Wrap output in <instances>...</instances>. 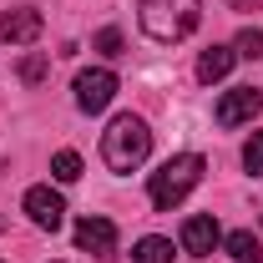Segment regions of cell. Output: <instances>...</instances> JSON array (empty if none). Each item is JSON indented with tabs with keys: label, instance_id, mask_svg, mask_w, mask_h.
I'll list each match as a JSON object with an SVG mask.
<instances>
[{
	"label": "cell",
	"instance_id": "16",
	"mask_svg": "<svg viewBox=\"0 0 263 263\" xmlns=\"http://www.w3.org/2000/svg\"><path fill=\"white\" fill-rule=\"evenodd\" d=\"M243 167H248L253 177H263V132L248 137V147H243Z\"/></svg>",
	"mask_w": 263,
	"mask_h": 263
},
{
	"label": "cell",
	"instance_id": "5",
	"mask_svg": "<svg viewBox=\"0 0 263 263\" xmlns=\"http://www.w3.org/2000/svg\"><path fill=\"white\" fill-rule=\"evenodd\" d=\"M76 248H81V253H97V258H111V253H117V223L86 213V218L76 223Z\"/></svg>",
	"mask_w": 263,
	"mask_h": 263
},
{
	"label": "cell",
	"instance_id": "9",
	"mask_svg": "<svg viewBox=\"0 0 263 263\" xmlns=\"http://www.w3.org/2000/svg\"><path fill=\"white\" fill-rule=\"evenodd\" d=\"M41 10L35 5H15V10H5L0 15V41H10V46H31L35 35H41Z\"/></svg>",
	"mask_w": 263,
	"mask_h": 263
},
{
	"label": "cell",
	"instance_id": "12",
	"mask_svg": "<svg viewBox=\"0 0 263 263\" xmlns=\"http://www.w3.org/2000/svg\"><path fill=\"white\" fill-rule=\"evenodd\" d=\"M132 263H172V243L167 238H142L132 248Z\"/></svg>",
	"mask_w": 263,
	"mask_h": 263
},
{
	"label": "cell",
	"instance_id": "4",
	"mask_svg": "<svg viewBox=\"0 0 263 263\" xmlns=\"http://www.w3.org/2000/svg\"><path fill=\"white\" fill-rule=\"evenodd\" d=\"M111 97H117V76H111L106 66H91V71L76 76V106H81V111H106Z\"/></svg>",
	"mask_w": 263,
	"mask_h": 263
},
{
	"label": "cell",
	"instance_id": "17",
	"mask_svg": "<svg viewBox=\"0 0 263 263\" xmlns=\"http://www.w3.org/2000/svg\"><path fill=\"white\" fill-rule=\"evenodd\" d=\"M91 46H97L101 56H122V46H127V41H122V31H117V26H106V31H97V41H91Z\"/></svg>",
	"mask_w": 263,
	"mask_h": 263
},
{
	"label": "cell",
	"instance_id": "18",
	"mask_svg": "<svg viewBox=\"0 0 263 263\" xmlns=\"http://www.w3.org/2000/svg\"><path fill=\"white\" fill-rule=\"evenodd\" d=\"M233 10H258V0H228Z\"/></svg>",
	"mask_w": 263,
	"mask_h": 263
},
{
	"label": "cell",
	"instance_id": "13",
	"mask_svg": "<svg viewBox=\"0 0 263 263\" xmlns=\"http://www.w3.org/2000/svg\"><path fill=\"white\" fill-rule=\"evenodd\" d=\"M46 76H51V61H46L41 51H31V56L21 61V81H26V86H41Z\"/></svg>",
	"mask_w": 263,
	"mask_h": 263
},
{
	"label": "cell",
	"instance_id": "8",
	"mask_svg": "<svg viewBox=\"0 0 263 263\" xmlns=\"http://www.w3.org/2000/svg\"><path fill=\"white\" fill-rule=\"evenodd\" d=\"M218 243H223V228H218L213 213H193V218L182 223V248H187L193 258H208Z\"/></svg>",
	"mask_w": 263,
	"mask_h": 263
},
{
	"label": "cell",
	"instance_id": "15",
	"mask_svg": "<svg viewBox=\"0 0 263 263\" xmlns=\"http://www.w3.org/2000/svg\"><path fill=\"white\" fill-rule=\"evenodd\" d=\"M51 172H56V182H76L81 177V157L76 152H56L51 157Z\"/></svg>",
	"mask_w": 263,
	"mask_h": 263
},
{
	"label": "cell",
	"instance_id": "6",
	"mask_svg": "<svg viewBox=\"0 0 263 263\" xmlns=\"http://www.w3.org/2000/svg\"><path fill=\"white\" fill-rule=\"evenodd\" d=\"M263 111V97H258V86H233L228 97L218 101V127H243V122H253Z\"/></svg>",
	"mask_w": 263,
	"mask_h": 263
},
{
	"label": "cell",
	"instance_id": "11",
	"mask_svg": "<svg viewBox=\"0 0 263 263\" xmlns=\"http://www.w3.org/2000/svg\"><path fill=\"white\" fill-rule=\"evenodd\" d=\"M228 258L233 263H263V243L253 238V233H228Z\"/></svg>",
	"mask_w": 263,
	"mask_h": 263
},
{
	"label": "cell",
	"instance_id": "10",
	"mask_svg": "<svg viewBox=\"0 0 263 263\" xmlns=\"http://www.w3.org/2000/svg\"><path fill=\"white\" fill-rule=\"evenodd\" d=\"M233 61H238V56H233V46H208V51L197 56V81H202V86L223 81V76L233 71Z\"/></svg>",
	"mask_w": 263,
	"mask_h": 263
},
{
	"label": "cell",
	"instance_id": "3",
	"mask_svg": "<svg viewBox=\"0 0 263 263\" xmlns=\"http://www.w3.org/2000/svg\"><path fill=\"white\" fill-rule=\"evenodd\" d=\"M197 182H202V157H197V152H177V157H167V162L152 172L147 197H152V208H157V213H172V208L193 193Z\"/></svg>",
	"mask_w": 263,
	"mask_h": 263
},
{
	"label": "cell",
	"instance_id": "7",
	"mask_svg": "<svg viewBox=\"0 0 263 263\" xmlns=\"http://www.w3.org/2000/svg\"><path fill=\"white\" fill-rule=\"evenodd\" d=\"M21 208L31 213L35 228H46V233H56L66 223V202H61V193H51V187H26V202H21Z\"/></svg>",
	"mask_w": 263,
	"mask_h": 263
},
{
	"label": "cell",
	"instance_id": "14",
	"mask_svg": "<svg viewBox=\"0 0 263 263\" xmlns=\"http://www.w3.org/2000/svg\"><path fill=\"white\" fill-rule=\"evenodd\" d=\"M233 56H248V61H258L263 56V31H238V41H233Z\"/></svg>",
	"mask_w": 263,
	"mask_h": 263
},
{
	"label": "cell",
	"instance_id": "2",
	"mask_svg": "<svg viewBox=\"0 0 263 263\" xmlns=\"http://www.w3.org/2000/svg\"><path fill=\"white\" fill-rule=\"evenodd\" d=\"M147 152H152V132L142 117H111V127L101 132V162L111 167V172H137V167L147 162Z\"/></svg>",
	"mask_w": 263,
	"mask_h": 263
},
{
	"label": "cell",
	"instance_id": "1",
	"mask_svg": "<svg viewBox=\"0 0 263 263\" xmlns=\"http://www.w3.org/2000/svg\"><path fill=\"white\" fill-rule=\"evenodd\" d=\"M137 21L157 46H177L197 31L202 0H137Z\"/></svg>",
	"mask_w": 263,
	"mask_h": 263
}]
</instances>
